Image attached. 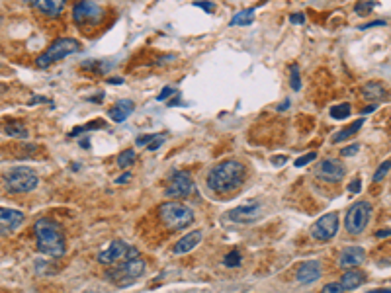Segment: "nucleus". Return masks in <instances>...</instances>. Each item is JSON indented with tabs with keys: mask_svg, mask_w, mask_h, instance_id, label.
Wrapping results in <instances>:
<instances>
[{
	"mask_svg": "<svg viewBox=\"0 0 391 293\" xmlns=\"http://www.w3.org/2000/svg\"><path fill=\"white\" fill-rule=\"evenodd\" d=\"M285 160H287V156H284V154H280V156H272V164H274V166H284V164H285Z\"/></svg>",
	"mask_w": 391,
	"mask_h": 293,
	"instance_id": "nucleus-43",
	"label": "nucleus"
},
{
	"mask_svg": "<svg viewBox=\"0 0 391 293\" xmlns=\"http://www.w3.org/2000/svg\"><path fill=\"white\" fill-rule=\"evenodd\" d=\"M131 180V174L129 172H125V174H121L119 178H115V184H127Z\"/></svg>",
	"mask_w": 391,
	"mask_h": 293,
	"instance_id": "nucleus-44",
	"label": "nucleus"
},
{
	"mask_svg": "<svg viewBox=\"0 0 391 293\" xmlns=\"http://www.w3.org/2000/svg\"><path fill=\"white\" fill-rule=\"evenodd\" d=\"M376 108H378V104H372V106H366V108L362 110V117H364V115H368V113H372V111H374Z\"/></svg>",
	"mask_w": 391,
	"mask_h": 293,
	"instance_id": "nucleus-46",
	"label": "nucleus"
},
{
	"mask_svg": "<svg viewBox=\"0 0 391 293\" xmlns=\"http://www.w3.org/2000/svg\"><path fill=\"white\" fill-rule=\"evenodd\" d=\"M289 84H291V88L297 92V90H301V76H299V67L293 63L291 67H289Z\"/></svg>",
	"mask_w": 391,
	"mask_h": 293,
	"instance_id": "nucleus-28",
	"label": "nucleus"
},
{
	"mask_svg": "<svg viewBox=\"0 0 391 293\" xmlns=\"http://www.w3.org/2000/svg\"><path fill=\"white\" fill-rule=\"evenodd\" d=\"M143 272H145V262L139 260V258H131L125 264H121V266H117L113 270H108L106 278L110 282H113V284L125 288L129 284H133L135 280H139L143 276Z\"/></svg>",
	"mask_w": 391,
	"mask_h": 293,
	"instance_id": "nucleus-6",
	"label": "nucleus"
},
{
	"mask_svg": "<svg viewBox=\"0 0 391 293\" xmlns=\"http://www.w3.org/2000/svg\"><path fill=\"white\" fill-rule=\"evenodd\" d=\"M350 115V104H336L331 108V117H335V119H346Z\"/></svg>",
	"mask_w": 391,
	"mask_h": 293,
	"instance_id": "nucleus-27",
	"label": "nucleus"
},
{
	"mask_svg": "<svg viewBox=\"0 0 391 293\" xmlns=\"http://www.w3.org/2000/svg\"><path fill=\"white\" fill-rule=\"evenodd\" d=\"M165 141H167V135H163V133L153 135V139L149 141V145L145 146V148H149V150H157V148H161V146L165 145Z\"/></svg>",
	"mask_w": 391,
	"mask_h": 293,
	"instance_id": "nucleus-33",
	"label": "nucleus"
},
{
	"mask_svg": "<svg viewBox=\"0 0 391 293\" xmlns=\"http://www.w3.org/2000/svg\"><path fill=\"white\" fill-rule=\"evenodd\" d=\"M321 264L317 262V260H307V262H303L299 268H297V274H295V278H297V282L299 284H313V282H317L319 278H321Z\"/></svg>",
	"mask_w": 391,
	"mask_h": 293,
	"instance_id": "nucleus-16",
	"label": "nucleus"
},
{
	"mask_svg": "<svg viewBox=\"0 0 391 293\" xmlns=\"http://www.w3.org/2000/svg\"><path fill=\"white\" fill-rule=\"evenodd\" d=\"M289 22L291 24H305V14L303 12H295L289 16Z\"/></svg>",
	"mask_w": 391,
	"mask_h": 293,
	"instance_id": "nucleus-41",
	"label": "nucleus"
},
{
	"mask_svg": "<svg viewBox=\"0 0 391 293\" xmlns=\"http://www.w3.org/2000/svg\"><path fill=\"white\" fill-rule=\"evenodd\" d=\"M317 158V154L315 152H307V154H303V156H299L297 160H295V166L297 168H301V166H305V164H309L311 160H315Z\"/></svg>",
	"mask_w": 391,
	"mask_h": 293,
	"instance_id": "nucleus-35",
	"label": "nucleus"
},
{
	"mask_svg": "<svg viewBox=\"0 0 391 293\" xmlns=\"http://www.w3.org/2000/svg\"><path fill=\"white\" fill-rule=\"evenodd\" d=\"M0 131H2L4 135H8V137H14V139H28V129H26V125L20 123V121H14V119L2 123V125H0Z\"/></svg>",
	"mask_w": 391,
	"mask_h": 293,
	"instance_id": "nucleus-22",
	"label": "nucleus"
},
{
	"mask_svg": "<svg viewBox=\"0 0 391 293\" xmlns=\"http://www.w3.org/2000/svg\"><path fill=\"white\" fill-rule=\"evenodd\" d=\"M135 158H137L135 150H133V148H125V150H121V152L117 154V166L125 170V168H129V166H133Z\"/></svg>",
	"mask_w": 391,
	"mask_h": 293,
	"instance_id": "nucleus-25",
	"label": "nucleus"
},
{
	"mask_svg": "<svg viewBox=\"0 0 391 293\" xmlns=\"http://www.w3.org/2000/svg\"><path fill=\"white\" fill-rule=\"evenodd\" d=\"M362 125H364V117H358V119H354L350 125H346L344 129H340L338 133H336L335 137H333V143H342V141H346V139H350V137H354L360 129H362Z\"/></svg>",
	"mask_w": 391,
	"mask_h": 293,
	"instance_id": "nucleus-23",
	"label": "nucleus"
},
{
	"mask_svg": "<svg viewBox=\"0 0 391 293\" xmlns=\"http://www.w3.org/2000/svg\"><path fill=\"white\" fill-rule=\"evenodd\" d=\"M196 192V184L186 170H174L167 180L165 195L168 197H190Z\"/></svg>",
	"mask_w": 391,
	"mask_h": 293,
	"instance_id": "nucleus-8",
	"label": "nucleus"
},
{
	"mask_svg": "<svg viewBox=\"0 0 391 293\" xmlns=\"http://www.w3.org/2000/svg\"><path fill=\"white\" fill-rule=\"evenodd\" d=\"M338 225H340L338 223V215L336 213H327V215H323L321 219L315 221V225L311 227V237L315 241H321V243L331 241L338 233Z\"/></svg>",
	"mask_w": 391,
	"mask_h": 293,
	"instance_id": "nucleus-10",
	"label": "nucleus"
},
{
	"mask_svg": "<svg viewBox=\"0 0 391 293\" xmlns=\"http://www.w3.org/2000/svg\"><path fill=\"white\" fill-rule=\"evenodd\" d=\"M382 26H388V22H386V20H374V22L362 24L360 30H372V28H382Z\"/></svg>",
	"mask_w": 391,
	"mask_h": 293,
	"instance_id": "nucleus-38",
	"label": "nucleus"
},
{
	"mask_svg": "<svg viewBox=\"0 0 391 293\" xmlns=\"http://www.w3.org/2000/svg\"><path fill=\"white\" fill-rule=\"evenodd\" d=\"M317 176L325 182H340L346 176V166L336 158H325L317 166Z\"/></svg>",
	"mask_w": 391,
	"mask_h": 293,
	"instance_id": "nucleus-11",
	"label": "nucleus"
},
{
	"mask_svg": "<svg viewBox=\"0 0 391 293\" xmlns=\"http://www.w3.org/2000/svg\"><path fill=\"white\" fill-rule=\"evenodd\" d=\"M194 6L202 8V10L208 12V14H213V10H215V4H213V2H208V0H196Z\"/></svg>",
	"mask_w": 391,
	"mask_h": 293,
	"instance_id": "nucleus-34",
	"label": "nucleus"
},
{
	"mask_svg": "<svg viewBox=\"0 0 391 293\" xmlns=\"http://www.w3.org/2000/svg\"><path fill=\"white\" fill-rule=\"evenodd\" d=\"M159 217L170 231H180L186 229L194 223V211L180 203V201H167L159 207Z\"/></svg>",
	"mask_w": 391,
	"mask_h": 293,
	"instance_id": "nucleus-3",
	"label": "nucleus"
},
{
	"mask_svg": "<svg viewBox=\"0 0 391 293\" xmlns=\"http://www.w3.org/2000/svg\"><path fill=\"white\" fill-rule=\"evenodd\" d=\"M4 184L12 194H28L37 188V172L30 166H14L4 174Z\"/></svg>",
	"mask_w": 391,
	"mask_h": 293,
	"instance_id": "nucleus-4",
	"label": "nucleus"
},
{
	"mask_svg": "<svg viewBox=\"0 0 391 293\" xmlns=\"http://www.w3.org/2000/svg\"><path fill=\"white\" fill-rule=\"evenodd\" d=\"M26 2L30 6H34L36 10L43 12L45 16H49V18L59 16L65 10V4H67V0H26Z\"/></svg>",
	"mask_w": 391,
	"mask_h": 293,
	"instance_id": "nucleus-17",
	"label": "nucleus"
},
{
	"mask_svg": "<svg viewBox=\"0 0 391 293\" xmlns=\"http://www.w3.org/2000/svg\"><path fill=\"white\" fill-rule=\"evenodd\" d=\"M223 264L227 268H237V266L241 264V254H239V250H231V252L225 256Z\"/></svg>",
	"mask_w": 391,
	"mask_h": 293,
	"instance_id": "nucleus-31",
	"label": "nucleus"
},
{
	"mask_svg": "<svg viewBox=\"0 0 391 293\" xmlns=\"http://www.w3.org/2000/svg\"><path fill=\"white\" fill-rule=\"evenodd\" d=\"M287 108H289V100H285L284 104H280L276 110H278V111H284V110H287Z\"/></svg>",
	"mask_w": 391,
	"mask_h": 293,
	"instance_id": "nucleus-49",
	"label": "nucleus"
},
{
	"mask_svg": "<svg viewBox=\"0 0 391 293\" xmlns=\"http://www.w3.org/2000/svg\"><path fill=\"white\" fill-rule=\"evenodd\" d=\"M153 139V135H141V137H137V141H135V145L137 146H147L149 145V141Z\"/></svg>",
	"mask_w": 391,
	"mask_h": 293,
	"instance_id": "nucleus-42",
	"label": "nucleus"
},
{
	"mask_svg": "<svg viewBox=\"0 0 391 293\" xmlns=\"http://www.w3.org/2000/svg\"><path fill=\"white\" fill-rule=\"evenodd\" d=\"M104 16V10L94 0H78L72 6V20L80 24H98Z\"/></svg>",
	"mask_w": 391,
	"mask_h": 293,
	"instance_id": "nucleus-9",
	"label": "nucleus"
},
{
	"mask_svg": "<svg viewBox=\"0 0 391 293\" xmlns=\"http://www.w3.org/2000/svg\"><path fill=\"white\" fill-rule=\"evenodd\" d=\"M37 235V250L47 256H63L65 254V235L61 227L51 219H39L36 223Z\"/></svg>",
	"mask_w": 391,
	"mask_h": 293,
	"instance_id": "nucleus-2",
	"label": "nucleus"
},
{
	"mask_svg": "<svg viewBox=\"0 0 391 293\" xmlns=\"http://www.w3.org/2000/svg\"><path fill=\"white\" fill-rule=\"evenodd\" d=\"M366 280H368V278H366L364 272H360V270H356V268H348V272H344V276H342V280H340V286L344 288V292H346V290H356V288H360Z\"/></svg>",
	"mask_w": 391,
	"mask_h": 293,
	"instance_id": "nucleus-20",
	"label": "nucleus"
},
{
	"mask_svg": "<svg viewBox=\"0 0 391 293\" xmlns=\"http://www.w3.org/2000/svg\"><path fill=\"white\" fill-rule=\"evenodd\" d=\"M200 243H202V231H192V233L184 235L178 243L174 244L172 252H174V254H178V256L188 254V252H192V250H194Z\"/></svg>",
	"mask_w": 391,
	"mask_h": 293,
	"instance_id": "nucleus-18",
	"label": "nucleus"
},
{
	"mask_svg": "<svg viewBox=\"0 0 391 293\" xmlns=\"http://www.w3.org/2000/svg\"><path fill=\"white\" fill-rule=\"evenodd\" d=\"M254 10L256 8H245V10H239L233 18H231V22H229V26H250L252 22H254Z\"/></svg>",
	"mask_w": 391,
	"mask_h": 293,
	"instance_id": "nucleus-24",
	"label": "nucleus"
},
{
	"mask_svg": "<svg viewBox=\"0 0 391 293\" xmlns=\"http://www.w3.org/2000/svg\"><path fill=\"white\" fill-rule=\"evenodd\" d=\"M24 223V213L10 207H0V235H10Z\"/></svg>",
	"mask_w": 391,
	"mask_h": 293,
	"instance_id": "nucleus-13",
	"label": "nucleus"
},
{
	"mask_svg": "<svg viewBox=\"0 0 391 293\" xmlns=\"http://www.w3.org/2000/svg\"><path fill=\"white\" fill-rule=\"evenodd\" d=\"M390 170H391V158L390 160H384V162L378 166V170L374 172V182H382Z\"/></svg>",
	"mask_w": 391,
	"mask_h": 293,
	"instance_id": "nucleus-29",
	"label": "nucleus"
},
{
	"mask_svg": "<svg viewBox=\"0 0 391 293\" xmlns=\"http://www.w3.org/2000/svg\"><path fill=\"white\" fill-rule=\"evenodd\" d=\"M376 237H378V239H388V237H391V229H382V231H376Z\"/></svg>",
	"mask_w": 391,
	"mask_h": 293,
	"instance_id": "nucleus-45",
	"label": "nucleus"
},
{
	"mask_svg": "<svg viewBox=\"0 0 391 293\" xmlns=\"http://www.w3.org/2000/svg\"><path fill=\"white\" fill-rule=\"evenodd\" d=\"M137 256H139V250L129 246V250H127V260H131V258H137Z\"/></svg>",
	"mask_w": 391,
	"mask_h": 293,
	"instance_id": "nucleus-47",
	"label": "nucleus"
},
{
	"mask_svg": "<svg viewBox=\"0 0 391 293\" xmlns=\"http://www.w3.org/2000/svg\"><path fill=\"white\" fill-rule=\"evenodd\" d=\"M366 260V250L362 246H346L338 256L340 268H356Z\"/></svg>",
	"mask_w": 391,
	"mask_h": 293,
	"instance_id": "nucleus-14",
	"label": "nucleus"
},
{
	"mask_svg": "<svg viewBox=\"0 0 391 293\" xmlns=\"http://www.w3.org/2000/svg\"><path fill=\"white\" fill-rule=\"evenodd\" d=\"M106 82H108V84H123V78H119V76H113V78H108Z\"/></svg>",
	"mask_w": 391,
	"mask_h": 293,
	"instance_id": "nucleus-48",
	"label": "nucleus"
},
{
	"mask_svg": "<svg viewBox=\"0 0 391 293\" xmlns=\"http://www.w3.org/2000/svg\"><path fill=\"white\" fill-rule=\"evenodd\" d=\"M358 150H360V143H352V145L340 148V154H342V156H354Z\"/></svg>",
	"mask_w": 391,
	"mask_h": 293,
	"instance_id": "nucleus-36",
	"label": "nucleus"
},
{
	"mask_svg": "<svg viewBox=\"0 0 391 293\" xmlns=\"http://www.w3.org/2000/svg\"><path fill=\"white\" fill-rule=\"evenodd\" d=\"M133 110H135V104H133L131 100H117V104H115L113 108H110L108 115H110L112 121L121 123V121H125V119L133 113Z\"/></svg>",
	"mask_w": 391,
	"mask_h": 293,
	"instance_id": "nucleus-19",
	"label": "nucleus"
},
{
	"mask_svg": "<svg viewBox=\"0 0 391 293\" xmlns=\"http://www.w3.org/2000/svg\"><path fill=\"white\" fill-rule=\"evenodd\" d=\"M96 127H104V121H90L88 125L74 127V129L71 131V137H76V135H80V133H84V131H90V129H96Z\"/></svg>",
	"mask_w": 391,
	"mask_h": 293,
	"instance_id": "nucleus-32",
	"label": "nucleus"
},
{
	"mask_svg": "<svg viewBox=\"0 0 391 293\" xmlns=\"http://www.w3.org/2000/svg\"><path fill=\"white\" fill-rule=\"evenodd\" d=\"M372 293H391V290H384V292H372Z\"/></svg>",
	"mask_w": 391,
	"mask_h": 293,
	"instance_id": "nucleus-50",
	"label": "nucleus"
},
{
	"mask_svg": "<svg viewBox=\"0 0 391 293\" xmlns=\"http://www.w3.org/2000/svg\"><path fill=\"white\" fill-rule=\"evenodd\" d=\"M360 190H362V180H360V178H354V180L348 184V192H350V194H360Z\"/></svg>",
	"mask_w": 391,
	"mask_h": 293,
	"instance_id": "nucleus-39",
	"label": "nucleus"
},
{
	"mask_svg": "<svg viewBox=\"0 0 391 293\" xmlns=\"http://www.w3.org/2000/svg\"><path fill=\"white\" fill-rule=\"evenodd\" d=\"M0 22H2V16H0Z\"/></svg>",
	"mask_w": 391,
	"mask_h": 293,
	"instance_id": "nucleus-51",
	"label": "nucleus"
},
{
	"mask_svg": "<svg viewBox=\"0 0 391 293\" xmlns=\"http://www.w3.org/2000/svg\"><path fill=\"white\" fill-rule=\"evenodd\" d=\"M18 158H30L37 152V145H10Z\"/></svg>",
	"mask_w": 391,
	"mask_h": 293,
	"instance_id": "nucleus-26",
	"label": "nucleus"
},
{
	"mask_svg": "<svg viewBox=\"0 0 391 293\" xmlns=\"http://www.w3.org/2000/svg\"><path fill=\"white\" fill-rule=\"evenodd\" d=\"M127 250H129V246L123 241H112L106 250H102L98 254V262L100 264H113L121 258H127Z\"/></svg>",
	"mask_w": 391,
	"mask_h": 293,
	"instance_id": "nucleus-15",
	"label": "nucleus"
},
{
	"mask_svg": "<svg viewBox=\"0 0 391 293\" xmlns=\"http://www.w3.org/2000/svg\"><path fill=\"white\" fill-rule=\"evenodd\" d=\"M245 166L239 160H223L208 174V186L215 194H229L245 182Z\"/></svg>",
	"mask_w": 391,
	"mask_h": 293,
	"instance_id": "nucleus-1",
	"label": "nucleus"
},
{
	"mask_svg": "<svg viewBox=\"0 0 391 293\" xmlns=\"http://www.w3.org/2000/svg\"><path fill=\"white\" fill-rule=\"evenodd\" d=\"M372 8H374V0H360V2L356 4L354 12H356L358 16H368V14L372 12Z\"/></svg>",
	"mask_w": 391,
	"mask_h": 293,
	"instance_id": "nucleus-30",
	"label": "nucleus"
},
{
	"mask_svg": "<svg viewBox=\"0 0 391 293\" xmlns=\"http://www.w3.org/2000/svg\"><path fill=\"white\" fill-rule=\"evenodd\" d=\"M78 51H80V43H78L74 37H59V39H55L49 47L37 57L36 65H37L39 69H47V67H51L53 63H59V61H63L65 57H69V55H72V53H78Z\"/></svg>",
	"mask_w": 391,
	"mask_h": 293,
	"instance_id": "nucleus-5",
	"label": "nucleus"
},
{
	"mask_svg": "<svg viewBox=\"0 0 391 293\" xmlns=\"http://www.w3.org/2000/svg\"><path fill=\"white\" fill-rule=\"evenodd\" d=\"M362 96L366 98V100H372V102H380V100L388 98V92H386V88H384L382 82L372 80V82H366L362 86Z\"/></svg>",
	"mask_w": 391,
	"mask_h": 293,
	"instance_id": "nucleus-21",
	"label": "nucleus"
},
{
	"mask_svg": "<svg viewBox=\"0 0 391 293\" xmlns=\"http://www.w3.org/2000/svg\"><path fill=\"white\" fill-rule=\"evenodd\" d=\"M370 217H372V205L368 201H356L346 211L344 227L350 235H362L370 223Z\"/></svg>",
	"mask_w": 391,
	"mask_h": 293,
	"instance_id": "nucleus-7",
	"label": "nucleus"
},
{
	"mask_svg": "<svg viewBox=\"0 0 391 293\" xmlns=\"http://www.w3.org/2000/svg\"><path fill=\"white\" fill-rule=\"evenodd\" d=\"M321 293H344V288L340 286V282H338V284L333 282V284H327V286L321 290Z\"/></svg>",
	"mask_w": 391,
	"mask_h": 293,
	"instance_id": "nucleus-37",
	"label": "nucleus"
},
{
	"mask_svg": "<svg viewBox=\"0 0 391 293\" xmlns=\"http://www.w3.org/2000/svg\"><path fill=\"white\" fill-rule=\"evenodd\" d=\"M172 94H176V90H174L172 86H167V88H163V90H161V94L157 96V100H159V102H165V100H168Z\"/></svg>",
	"mask_w": 391,
	"mask_h": 293,
	"instance_id": "nucleus-40",
	"label": "nucleus"
},
{
	"mask_svg": "<svg viewBox=\"0 0 391 293\" xmlns=\"http://www.w3.org/2000/svg\"><path fill=\"white\" fill-rule=\"evenodd\" d=\"M258 217H260V203L256 201L243 203L227 213V219L233 223H254Z\"/></svg>",
	"mask_w": 391,
	"mask_h": 293,
	"instance_id": "nucleus-12",
	"label": "nucleus"
}]
</instances>
